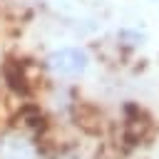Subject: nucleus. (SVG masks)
<instances>
[{
    "instance_id": "f257e3e1",
    "label": "nucleus",
    "mask_w": 159,
    "mask_h": 159,
    "mask_svg": "<svg viewBox=\"0 0 159 159\" xmlns=\"http://www.w3.org/2000/svg\"><path fill=\"white\" fill-rule=\"evenodd\" d=\"M92 62L94 57L87 45H57V47H50L37 60V67L45 80L80 82L92 70Z\"/></svg>"
},
{
    "instance_id": "7ed1b4c3",
    "label": "nucleus",
    "mask_w": 159,
    "mask_h": 159,
    "mask_svg": "<svg viewBox=\"0 0 159 159\" xmlns=\"http://www.w3.org/2000/svg\"><path fill=\"white\" fill-rule=\"evenodd\" d=\"M2 80H5V87L15 94V97H20L22 102H30V97L35 94V92H40V84H37V80L32 77V72H30V65L27 62H22V60H7L5 65H2Z\"/></svg>"
},
{
    "instance_id": "20e7f679",
    "label": "nucleus",
    "mask_w": 159,
    "mask_h": 159,
    "mask_svg": "<svg viewBox=\"0 0 159 159\" xmlns=\"http://www.w3.org/2000/svg\"><path fill=\"white\" fill-rule=\"evenodd\" d=\"M144 42H147V35H144V30H139V27H119V30L114 32V47H117V50L132 52V50H139Z\"/></svg>"
},
{
    "instance_id": "39448f33",
    "label": "nucleus",
    "mask_w": 159,
    "mask_h": 159,
    "mask_svg": "<svg viewBox=\"0 0 159 159\" xmlns=\"http://www.w3.org/2000/svg\"><path fill=\"white\" fill-rule=\"evenodd\" d=\"M152 2H159V0H152Z\"/></svg>"
},
{
    "instance_id": "f03ea898",
    "label": "nucleus",
    "mask_w": 159,
    "mask_h": 159,
    "mask_svg": "<svg viewBox=\"0 0 159 159\" xmlns=\"http://www.w3.org/2000/svg\"><path fill=\"white\" fill-rule=\"evenodd\" d=\"M42 142L22 124L0 129V159H42Z\"/></svg>"
}]
</instances>
